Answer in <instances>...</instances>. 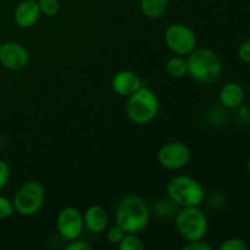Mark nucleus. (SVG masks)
<instances>
[{
	"label": "nucleus",
	"mask_w": 250,
	"mask_h": 250,
	"mask_svg": "<svg viewBox=\"0 0 250 250\" xmlns=\"http://www.w3.org/2000/svg\"><path fill=\"white\" fill-rule=\"evenodd\" d=\"M150 220V210L146 203L137 195H126L115 208V221L125 233L144 231Z\"/></svg>",
	"instance_id": "f257e3e1"
},
{
	"label": "nucleus",
	"mask_w": 250,
	"mask_h": 250,
	"mask_svg": "<svg viewBox=\"0 0 250 250\" xmlns=\"http://www.w3.org/2000/svg\"><path fill=\"white\" fill-rule=\"evenodd\" d=\"M188 75L198 83L210 84L216 82L222 72L220 56L209 48H195L187 55Z\"/></svg>",
	"instance_id": "f03ea898"
},
{
	"label": "nucleus",
	"mask_w": 250,
	"mask_h": 250,
	"mask_svg": "<svg viewBox=\"0 0 250 250\" xmlns=\"http://www.w3.org/2000/svg\"><path fill=\"white\" fill-rule=\"evenodd\" d=\"M166 192L167 197L180 208L200 207L205 197L202 183L186 175L173 176L167 182Z\"/></svg>",
	"instance_id": "7ed1b4c3"
},
{
	"label": "nucleus",
	"mask_w": 250,
	"mask_h": 250,
	"mask_svg": "<svg viewBox=\"0 0 250 250\" xmlns=\"http://www.w3.org/2000/svg\"><path fill=\"white\" fill-rule=\"evenodd\" d=\"M160 104L158 95L148 87L142 85L137 92L127 98L126 115L136 125H146L158 115Z\"/></svg>",
	"instance_id": "20e7f679"
},
{
	"label": "nucleus",
	"mask_w": 250,
	"mask_h": 250,
	"mask_svg": "<svg viewBox=\"0 0 250 250\" xmlns=\"http://www.w3.org/2000/svg\"><path fill=\"white\" fill-rule=\"evenodd\" d=\"M175 225L180 236L186 242L204 239L209 229L207 216L199 207L181 208L176 214Z\"/></svg>",
	"instance_id": "39448f33"
},
{
	"label": "nucleus",
	"mask_w": 250,
	"mask_h": 250,
	"mask_svg": "<svg viewBox=\"0 0 250 250\" xmlns=\"http://www.w3.org/2000/svg\"><path fill=\"white\" fill-rule=\"evenodd\" d=\"M45 200V190L38 181H27L14 194L15 212L21 216H33L42 209Z\"/></svg>",
	"instance_id": "423d86ee"
},
{
	"label": "nucleus",
	"mask_w": 250,
	"mask_h": 250,
	"mask_svg": "<svg viewBox=\"0 0 250 250\" xmlns=\"http://www.w3.org/2000/svg\"><path fill=\"white\" fill-rule=\"evenodd\" d=\"M164 39L167 48L176 55L187 56L190 51L197 48V36L187 24H170L165 29Z\"/></svg>",
	"instance_id": "0eeeda50"
},
{
	"label": "nucleus",
	"mask_w": 250,
	"mask_h": 250,
	"mask_svg": "<svg viewBox=\"0 0 250 250\" xmlns=\"http://www.w3.org/2000/svg\"><path fill=\"white\" fill-rule=\"evenodd\" d=\"M190 160V149L183 142H167L158 151V161L164 168L180 170L188 165Z\"/></svg>",
	"instance_id": "6e6552de"
},
{
	"label": "nucleus",
	"mask_w": 250,
	"mask_h": 250,
	"mask_svg": "<svg viewBox=\"0 0 250 250\" xmlns=\"http://www.w3.org/2000/svg\"><path fill=\"white\" fill-rule=\"evenodd\" d=\"M56 229L65 241L80 238L84 229L83 214L73 207L63 208L56 216Z\"/></svg>",
	"instance_id": "1a4fd4ad"
},
{
	"label": "nucleus",
	"mask_w": 250,
	"mask_h": 250,
	"mask_svg": "<svg viewBox=\"0 0 250 250\" xmlns=\"http://www.w3.org/2000/svg\"><path fill=\"white\" fill-rule=\"evenodd\" d=\"M29 63V53L19 42H5L0 45V65L10 71H20Z\"/></svg>",
	"instance_id": "9d476101"
},
{
	"label": "nucleus",
	"mask_w": 250,
	"mask_h": 250,
	"mask_svg": "<svg viewBox=\"0 0 250 250\" xmlns=\"http://www.w3.org/2000/svg\"><path fill=\"white\" fill-rule=\"evenodd\" d=\"M42 16L37 0H22L14 10L15 23L21 28H32L39 22Z\"/></svg>",
	"instance_id": "9b49d317"
},
{
	"label": "nucleus",
	"mask_w": 250,
	"mask_h": 250,
	"mask_svg": "<svg viewBox=\"0 0 250 250\" xmlns=\"http://www.w3.org/2000/svg\"><path fill=\"white\" fill-rule=\"evenodd\" d=\"M142 78L133 71L122 70L115 73L111 80V87L120 97L128 98L142 87Z\"/></svg>",
	"instance_id": "f8f14e48"
},
{
	"label": "nucleus",
	"mask_w": 250,
	"mask_h": 250,
	"mask_svg": "<svg viewBox=\"0 0 250 250\" xmlns=\"http://www.w3.org/2000/svg\"><path fill=\"white\" fill-rule=\"evenodd\" d=\"M84 227L89 232L95 234L103 233L109 224L107 212L102 205H92L83 212Z\"/></svg>",
	"instance_id": "ddd939ff"
},
{
	"label": "nucleus",
	"mask_w": 250,
	"mask_h": 250,
	"mask_svg": "<svg viewBox=\"0 0 250 250\" xmlns=\"http://www.w3.org/2000/svg\"><path fill=\"white\" fill-rule=\"evenodd\" d=\"M246 99L244 88L237 82H227L221 87L219 92V100L227 109H238Z\"/></svg>",
	"instance_id": "4468645a"
},
{
	"label": "nucleus",
	"mask_w": 250,
	"mask_h": 250,
	"mask_svg": "<svg viewBox=\"0 0 250 250\" xmlns=\"http://www.w3.org/2000/svg\"><path fill=\"white\" fill-rule=\"evenodd\" d=\"M170 0H141L142 14L151 20H158L167 12Z\"/></svg>",
	"instance_id": "2eb2a0df"
},
{
	"label": "nucleus",
	"mask_w": 250,
	"mask_h": 250,
	"mask_svg": "<svg viewBox=\"0 0 250 250\" xmlns=\"http://www.w3.org/2000/svg\"><path fill=\"white\" fill-rule=\"evenodd\" d=\"M166 72L172 78H182L188 75L187 59L182 55H175L166 62Z\"/></svg>",
	"instance_id": "dca6fc26"
},
{
	"label": "nucleus",
	"mask_w": 250,
	"mask_h": 250,
	"mask_svg": "<svg viewBox=\"0 0 250 250\" xmlns=\"http://www.w3.org/2000/svg\"><path fill=\"white\" fill-rule=\"evenodd\" d=\"M177 205L167 198V199H160L154 204V212L156 216L161 217V219H167V217L173 216L177 214Z\"/></svg>",
	"instance_id": "f3484780"
},
{
	"label": "nucleus",
	"mask_w": 250,
	"mask_h": 250,
	"mask_svg": "<svg viewBox=\"0 0 250 250\" xmlns=\"http://www.w3.org/2000/svg\"><path fill=\"white\" fill-rule=\"evenodd\" d=\"M117 247L120 250H143L144 243L136 233H126Z\"/></svg>",
	"instance_id": "a211bd4d"
},
{
	"label": "nucleus",
	"mask_w": 250,
	"mask_h": 250,
	"mask_svg": "<svg viewBox=\"0 0 250 250\" xmlns=\"http://www.w3.org/2000/svg\"><path fill=\"white\" fill-rule=\"evenodd\" d=\"M41 9L42 15L48 17L55 16L60 9V2L59 0H37Z\"/></svg>",
	"instance_id": "6ab92c4d"
},
{
	"label": "nucleus",
	"mask_w": 250,
	"mask_h": 250,
	"mask_svg": "<svg viewBox=\"0 0 250 250\" xmlns=\"http://www.w3.org/2000/svg\"><path fill=\"white\" fill-rule=\"evenodd\" d=\"M220 250H247L248 246L246 242L239 237H231L227 238L226 241L222 242L219 247Z\"/></svg>",
	"instance_id": "aec40b11"
},
{
	"label": "nucleus",
	"mask_w": 250,
	"mask_h": 250,
	"mask_svg": "<svg viewBox=\"0 0 250 250\" xmlns=\"http://www.w3.org/2000/svg\"><path fill=\"white\" fill-rule=\"evenodd\" d=\"M15 214L14 203L5 195L0 194V220H5L11 217Z\"/></svg>",
	"instance_id": "412c9836"
},
{
	"label": "nucleus",
	"mask_w": 250,
	"mask_h": 250,
	"mask_svg": "<svg viewBox=\"0 0 250 250\" xmlns=\"http://www.w3.org/2000/svg\"><path fill=\"white\" fill-rule=\"evenodd\" d=\"M125 232L122 231V229H120L117 225L110 227L106 232V239L110 244H114V246H119L120 242L122 241V238L125 237Z\"/></svg>",
	"instance_id": "4be33fe9"
},
{
	"label": "nucleus",
	"mask_w": 250,
	"mask_h": 250,
	"mask_svg": "<svg viewBox=\"0 0 250 250\" xmlns=\"http://www.w3.org/2000/svg\"><path fill=\"white\" fill-rule=\"evenodd\" d=\"M10 180V167L7 163L0 159V190L4 189Z\"/></svg>",
	"instance_id": "5701e85b"
},
{
	"label": "nucleus",
	"mask_w": 250,
	"mask_h": 250,
	"mask_svg": "<svg viewBox=\"0 0 250 250\" xmlns=\"http://www.w3.org/2000/svg\"><path fill=\"white\" fill-rule=\"evenodd\" d=\"M237 55H238L239 60L250 63V39L241 43V45L238 46V50H237Z\"/></svg>",
	"instance_id": "b1692460"
},
{
	"label": "nucleus",
	"mask_w": 250,
	"mask_h": 250,
	"mask_svg": "<svg viewBox=\"0 0 250 250\" xmlns=\"http://www.w3.org/2000/svg\"><path fill=\"white\" fill-rule=\"evenodd\" d=\"M183 250H212V247L209 244L204 243L203 239L200 241H190L187 242L186 244L182 246Z\"/></svg>",
	"instance_id": "393cba45"
},
{
	"label": "nucleus",
	"mask_w": 250,
	"mask_h": 250,
	"mask_svg": "<svg viewBox=\"0 0 250 250\" xmlns=\"http://www.w3.org/2000/svg\"><path fill=\"white\" fill-rule=\"evenodd\" d=\"M66 249L67 250H92V246L89 243H87L83 239H73V241H70V243L66 246Z\"/></svg>",
	"instance_id": "a878e982"
},
{
	"label": "nucleus",
	"mask_w": 250,
	"mask_h": 250,
	"mask_svg": "<svg viewBox=\"0 0 250 250\" xmlns=\"http://www.w3.org/2000/svg\"><path fill=\"white\" fill-rule=\"evenodd\" d=\"M247 171H248L249 176H250V160L248 161V165H247Z\"/></svg>",
	"instance_id": "bb28decb"
}]
</instances>
